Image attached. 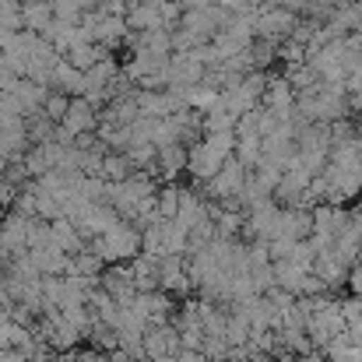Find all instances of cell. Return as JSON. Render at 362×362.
Instances as JSON below:
<instances>
[{"label": "cell", "mask_w": 362, "mask_h": 362, "mask_svg": "<svg viewBox=\"0 0 362 362\" xmlns=\"http://www.w3.org/2000/svg\"><path fill=\"white\" fill-rule=\"evenodd\" d=\"M267 110L278 113V117L292 113V85L285 78H271V85H267Z\"/></svg>", "instance_id": "1"}]
</instances>
